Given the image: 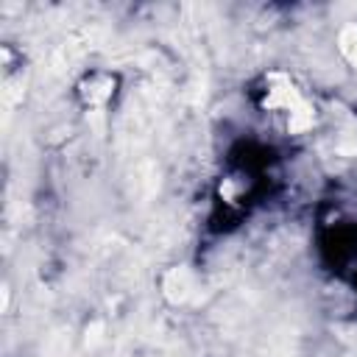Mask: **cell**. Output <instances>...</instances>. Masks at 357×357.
<instances>
[{"instance_id": "cell-1", "label": "cell", "mask_w": 357, "mask_h": 357, "mask_svg": "<svg viewBox=\"0 0 357 357\" xmlns=\"http://www.w3.org/2000/svg\"><path fill=\"white\" fill-rule=\"evenodd\" d=\"M265 103H268L271 109H287L290 114H296L298 109L307 106L304 98L298 95V89L293 86V81L284 78L282 73H273V75L268 78V98H265Z\"/></svg>"}, {"instance_id": "cell-2", "label": "cell", "mask_w": 357, "mask_h": 357, "mask_svg": "<svg viewBox=\"0 0 357 357\" xmlns=\"http://www.w3.org/2000/svg\"><path fill=\"white\" fill-rule=\"evenodd\" d=\"M162 290L173 304H184V301L195 298V293H198L195 273L190 268H170L162 279Z\"/></svg>"}, {"instance_id": "cell-3", "label": "cell", "mask_w": 357, "mask_h": 357, "mask_svg": "<svg viewBox=\"0 0 357 357\" xmlns=\"http://www.w3.org/2000/svg\"><path fill=\"white\" fill-rule=\"evenodd\" d=\"M337 45H340L343 59L357 70V25H346V28L337 33Z\"/></svg>"}]
</instances>
